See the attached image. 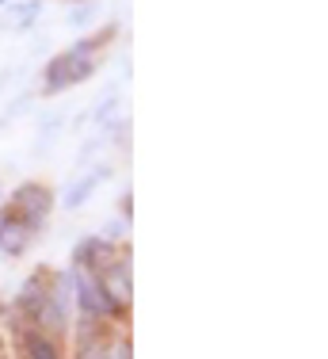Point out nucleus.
Instances as JSON below:
<instances>
[{"label":"nucleus","mask_w":328,"mask_h":359,"mask_svg":"<svg viewBox=\"0 0 328 359\" xmlns=\"http://www.w3.org/2000/svg\"><path fill=\"white\" fill-rule=\"evenodd\" d=\"M54 207H57L54 187L42 184V180H23V184L12 187V195H8V207H4V210H8V215H15L34 237H39L42 229H46L50 215H54Z\"/></svg>","instance_id":"1"},{"label":"nucleus","mask_w":328,"mask_h":359,"mask_svg":"<svg viewBox=\"0 0 328 359\" xmlns=\"http://www.w3.org/2000/svg\"><path fill=\"white\" fill-rule=\"evenodd\" d=\"M69 271H73V310L81 313V318H92V321H103V325L126 318L123 306L111 302V294L103 290L96 271H84V268H69Z\"/></svg>","instance_id":"2"},{"label":"nucleus","mask_w":328,"mask_h":359,"mask_svg":"<svg viewBox=\"0 0 328 359\" xmlns=\"http://www.w3.org/2000/svg\"><path fill=\"white\" fill-rule=\"evenodd\" d=\"M123 252H126V245H115V241H107V237H100V233H88V237H81V241L73 245V252H69V268L103 271L107 264H115Z\"/></svg>","instance_id":"3"},{"label":"nucleus","mask_w":328,"mask_h":359,"mask_svg":"<svg viewBox=\"0 0 328 359\" xmlns=\"http://www.w3.org/2000/svg\"><path fill=\"white\" fill-rule=\"evenodd\" d=\"M50 302V271H34V276L23 279V287L15 290L12 313L20 325H34V318L42 313V306Z\"/></svg>","instance_id":"4"},{"label":"nucleus","mask_w":328,"mask_h":359,"mask_svg":"<svg viewBox=\"0 0 328 359\" xmlns=\"http://www.w3.org/2000/svg\"><path fill=\"white\" fill-rule=\"evenodd\" d=\"M111 172L115 168L107 165V161H96V165L88 168L84 176H76V180H69V187H65V195H62V203H65V210L69 215H76V210H84L92 203V195L100 191V184H107Z\"/></svg>","instance_id":"5"},{"label":"nucleus","mask_w":328,"mask_h":359,"mask_svg":"<svg viewBox=\"0 0 328 359\" xmlns=\"http://www.w3.org/2000/svg\"><path fill=\"white\" fill-rule=\"evenodd\" d=\"M15 352H20V359H65L62 340L34 329V325H20L15 329Z\"/></svg>","instance_id":"6"},{"label":"nucleus","mask_w":328,"mask_h":359,"mask_svg":"<svg viewBox=\"0 0 328 359\" xmlns=\"http://www.w3.org/2000/svg\"><path fill=\"white\" fill-rule=\"evenodd\" d=\"M103 290L111 294V302L123 306L126 313H130V302H134V279H130V252H123L115 264H107L103 271H96Z\"/></svg>","instance_id":"7"},{"label":"nucleus","mask_w":328,"mask_h":359,"mask_svg":"<svg viewBox=\"0 0 328 359\" xmlns=\"http://www.w3.org/2000/svg\"><path fill=\"white\" fill-rule=\"evenodd\" d=\"M107 325L81 318L73 329V359H107Z\"/></svg>","instance_id":"8"},{"label":"nucleus","mask_w":328,"mask_h":359,"mask_svg":"<svg viewBox=\"0 0 328 359\" xmlns=\"http://www.w3.org/2000/svg\"><path fill=\"white\" fill-rule=\"evenodd\" d=\"M31 245H34V233H31V229L23 226L15 215L0 210V256H8V260H20V256H27Z\"/></svg>","instance_id":"9"},{"label":"nucleus","mask_w":328,"mask_h":359,"mask_svg":"<svg viewBox=\"0 0 328 359\" xmlns=\"http://www.w3.org/2000/svg\"><path fill=\"white\" fill-rule=\"evenodd\" d=\"M73 84H69V57L65 50L62 54H54L46 65H42V96H62V92H69Z\"/></svg>","instance_id":"10"},{"label":"nucleus","mask_w":328,"mask_h":359,"mask_svg":"<svg viewBox=\"0 0 328 359\" xmlns=\"http://www.w3.org/2000/svg\"><path fill=\"white\" fill-rule=\"evenodd\" d=\"M118 115H123V96H118V88H111L107 96H103L100 104H96V107L88 111V118H92V123L100 126V130H107V126L115 123Z\"/></svg>","instance_id":"11"},{"label":"nucleus","mask_w":328,"mask_h":359,"mask_svg":"<svg viewBox=\"0 0 328 359\" xmlns=\"http://www.w3.org/2000/svg\"><path fill=\"white\" fill-rule=\"evenodd\" d=\"M65 57H69V84H88L92 76L100 73V57H84V54H69L65 50Z\"/></svg>","instance_id":"12"},{"label":"nucleus","mask_w":328,"mask_h":359,"mask_svg":"<svg viewBox=\"0 0 328 359\" xmlns=\"http://www.w3.org/2000/svg\"><path fill=\"white\" fill-rule=\"evenodd\" d=\"M8 20H12V27L15 31H31L34 27V20L42 15V0H15L12 8H8Z\"/></svg>","instance_id":"13"},{"label":"nucleus","mask_w":328,"mask_h":359,"mask_svg":"<svg viewBox=\"0 0 328 359\" xmlns=\"http://www.w3.org/2000/svg\"><path fill=\"white\" fill-rule=\"evenodd\" d=\"M96 20H100V0H76V4H69V27L88 31Z\"/></svg>","instance_id":"14"},{"label":"nucleus","mask_w":328,"mask_h":359,"mask_svg":"<svg viewBox=\"0 0 328 359\" xmlns=\"http://www.w3.org/2000/svg\"><path fill=\"white\" fill-rule=\"evenodd\" d=\"M62 130H65L62 111H42V118H39V138H42V142H54Z\"/></svg>","instance_id":"15"},{"label":"nucleus","mask_w":328,"mask_h":359,"mask_svg":"<svg viewBox=\"0 0 328 359\" xmlns=\"http://www.w3.org/2000/svg\"><path fill=\"white\" fill-rule=\"evenodd\" d=\"M31 100H34V92H23V96H15L12 104L4 107V115H0V118H4L8 126H12L15 118H20V111H27V107H31Z\"/></svg>","instance_id":"16"},{"label":"nucleus","mask_w":328,"mask_h":359,"mask_svg":"<svg viewBox=\"0 0 328 359\" xmlns=\"http://www.w3.org/2000/svg\"><path fill=\"white\" fill-rule=\"evenodd\" d=\"M103 145H107V134H100V138H88V142L81 145V149H76V165H88V161L96 157Z\"/></svg>","instance_id":"17"},{"label":"nucleus","mask_w":328,"mask_h":359,"mask_svg":"<svg viewBox=\"0 0 328 359\" xmlns=\"http://www.w3.org/2000/svg\"><path fill=\"white\" fill-rule=\"evenodd\" d=\"M130 215H134V195H130V191H123V199H118V218L130 222Z\"/></svg>","instance_id":"18"},{"label":"nucleus","mask_w":328,"mask_h":359,"mask_svg":"<svg viewBox=\"0 0 328 359\" xmlns=\"http://www.w3.org/2000/svg\"><path fill=\"white\" fill-rule=\"evenodd\" d=\"M15 76H20V69H12V65H8V69H0V96H4V88H12Z\"/></svg>","instance_id":"19"},{"label":"nucleus","mask_w":328,"mask_h":359,"mask_svg":"<svg viewBox=\"0 0 328 359\" xmlns=\"http://www.w3.org/2000/svg\"><path fill=\"white\" fill-rule=\"evenodd\" d=\"M15 4V0H0V8H12Z\"/></svg>","instance_id":"20"},{"label":"nucleus","mask_w":328,"mask_h":359,"mask_svg":"<svg viewBox=\"0 0 328 359\" xmlns=\"http://www.w3.org/2000/svg\"><path fill=\"white\" fill-rule=\"evenodd\" d=\"M0 344H4V329H0Z\"/></svg>","instance_id":"21"},{"label":"nucleus","mask_w":328,"mask_h":359,"mask_svg":"<svg viewBox=\"0 0 328 359\" xmlns=\"http://www.w3.org/2000/svg\"><path fill=\"white\" fill-rule=\"evenodd\" d=\"M0 199H4V187H0Z\"/></svg>","instance_id":"22"},{"label":"nucleus","mask_w":328,"mask_h":359,"mask_svg":"<svg viewBox=\"0 0 328 359\" xmlns=\"http://www.w3.org/2000/svg\"><path fill=\"white\" fill-rule=\"evenodd\" d=\"M69 4H76V0H69Z\"/></svg>","instance_id":"23"}]
</instances>
